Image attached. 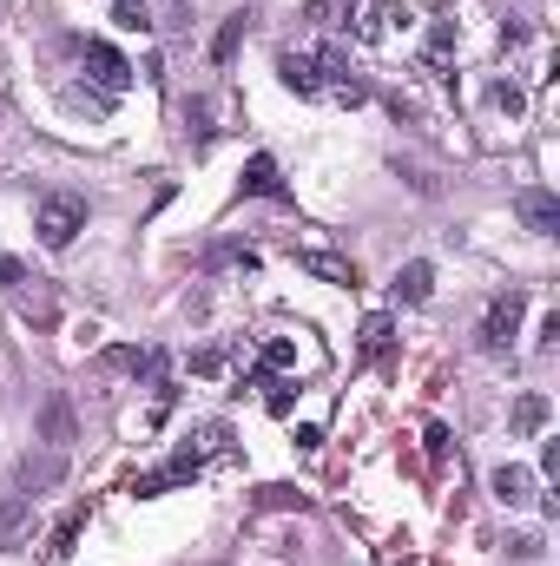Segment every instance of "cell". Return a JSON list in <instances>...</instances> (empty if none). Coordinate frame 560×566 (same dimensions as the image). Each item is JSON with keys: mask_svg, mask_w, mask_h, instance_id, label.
I'll use <instances>...</instances> for the list:
<instances>
[{"mask_svg": "<svg viewBox=\"0 0 560 566\" xmlns=\"http://www.w3.org/2000/svg\"><path fill=\"white\" fill-rule=\"evenodd\" d=\"M495 106H501V112H508V119H514V112L528 106V93H521V86H508V79H501V86H495Z\"/></svg>", "mask_w": 560, "mask_h": 566, "instance_id": "44dd1931", "label": "cell"}, {"mask_svg": "<svg viewBox=\"0 0 560 566\" xmlns=\"http://www.w3.org/2000/svg\"><path fill=\"white\" fill-rule=\"evenodd\" d=\"M244 198H290V185H284V172H277V158L271 152H257L251 165H244Z\"/></svg>", "mask_w": 560, "mask_h": 566, "instance_id": "52a82bcc", "label": "cell"}, {"mask_svg": "<svg viewBox=\"0 0 560 566\" xmlns=\"http://www.w3.org/2000/svg\"><path fill=\"white\" fill-rule=\"evenodd\" d=\"M40 441H47V448H66V441H73V402H66V395L47 402V415H40Z\"/></svg>", "mask_w": 560, "mask_h": 566, "instance_id": "7c38bea8", "label": "cell"}, {"mask_svg": "<svg viewBox=\"0 0 560 566\" xmlns=\"http://www.w3.org/2000/svg\"><path fill=\"white\" fill-rule=\"evenodd\" d=\"M112 20L126 33H152V7H145V0H112Z\"/></svg>", "mask_w": 560, "mask_h": 566, "instance_id": "2e32d148", "label": "cell"}, {"mask_svg": "<svg viewBox=\"0 0 560 566\" xmlns=\"http://www.w3.org/2000/svg\"><path fill=\"white\" fill-rule=\"evenodd\" d=\"M350 20V0H310V27H343Z\"/></svg>", "mask_w": 560, "mask_h": 566, "instance_id": "ac0fdd59", "label": "cell"}, {"mask_svg": "<svg viewBox=\"0 0 560 566\" xmlns=\"http://www.w3.org/2000/svg\"><path fill=\"white\" fill-rule=\"evenodd\" d=\"M33 231H40V244H47V251H66V244L86 231V198H73V191H53V198H40V211H33Z\"/></svg>", "mask_w": 560, "mask_h": 566, "instance_id": "6da1fadb", "label": "cell"}, {"mask_svg": "<svg viewBox=\"0 0 560 566\" xmlns=\"http://www.w3.org/2000/svg\"><path fill=\"white\" fill-rule=\"evenodd\" d=\"M422 441H429V461L448 455V428H442V422H429V435H422Z\"/></svg>", "mask_w": 560, "mask_h": 566, "instance_id": "cb8c5ba5", "label": "cell"}, {"mask_svg": "<svg viewBox=\"0 0 560 566\" xmlns=\"http://www.w3.org/2000/svg\"><path fill=\"white\" fill-rule=\"evenodd\" d=\"M514 218L528 224L534 237H560V198L547 185H521L514 191Z\"/></svg>", "mask_w": 560, "mask_h": 566, "instance_id": "3957f363", "label": "cell"}, {"mask_svg": "<svg viewBox=\"0 0 560 566\" xmlns=\"http://www.w3.org/2000/svg\"><path fill=\"white\" fill-rule=\"evenodd\" d=\"M60 481H66V448L27 455V461L14 468V494H27V501H33V494H47V488H60Z\"/></svg>", "mask_w": 560, "mask_h": 566, "instance_id": "277c9868", "label": "cell"}, {"mask_svg": "<svg viewBox=\"0 0 560 566\" xmlns=\"http://www.w3.org/2000/svg\"><path fill=\"white\" fill-rule=\"evenodd\" d=\"M521 316H528V297H521V290L495 297V303H488V316H481V349H488V356H508L514 336H521Z\"/></svg>", "mask_w": 560, "mask_h": 566, "instance_id": "7a4b0ae2", "label": "cell"}, {"mask_svg": "<svg viewBox=\"0 0 560 566\" xmlns=\"http://www.w3.org/2000/svg\"><path fill=\"white\" fill-rule=\"evenodd\" d=\"M429 290H435V270L429 264H402L396 270V303H429Z\"/></svg>", "mask_w": 560, "mask_h": 566, "instance_id": "4fadbf2b", "label": "cell"}, {"mask_svg": "<svg viewBox=\"0 0 560 566\" xmlns=\"http://www.w3.org/2000/svg\"><path fill=\"white\" fill-rule=\"evenodd\" d=\"M80 527H86V514H80V507H73V514H66L60 527H53V547H47L53 560H66V553H73V540H80Z\"/></svg>", "mask_w": 560, "mask_h": 566, "instance_id": "e0dca14e", "label": "cell"}, {"mask_svg": "<svg viewBox=\"0 0 560 566\" xmlns=\"http://www.w3.org/2000/svg\"><path fill=\"white\" fill-rule=\"evenodd\" d=\"M277 73H284V86L297 99H323V73H317L310 53H277Z\"/></svg>", "mask_w": 560, "mask_h": 566, "instance_id": "ba28073f", "label": "cell"}, {"mask_svg": "<svg viewBox=\"0 0 560 566\" xmlns=\"http://www.w3.org/2000/svg\"><path fill=\"white\" fill-rule=\"evenodd\" d=\"M257 507H304V494H297V488H264V494H257Z\"/></svg>", "mask_w": 560, "mask_h": 566, "instance_id": "603a6c76", "label": "cell"}, {"mask_svg": "<svg viewBox=\"0 0 560 566\" xmlns=\"http://www.w3.org/2000/svg\"><path fill=\"white\" fill-rule=\"evenodd\" d=\"M244 33H251V14H231V20H224V27H218V40H211V60H231V53H238L244 47Z\"/></svg>", "mask_w": 560, "mask_h": 566, "instance_id": "9a60e30c", "label": "cell"}, {"mask_svg": "<svg viewBox=\"0 0 560 566\" xmlns=\"http://www.w3.org/2000/svg\"><path fill=\"white\" fill-rule=\"evenodd\" d=\"M297 270H310V277H323V283H336V290H356V264L350 257H336V251H323V244H297Z\"/></svg>", "mask_w": 560, "mask_h": 566, "instance_id": "8992f818", "label": "cell"}, {"mask_svg": "<svg viewBox=\"0 0 560 566\" xmlns=\"http://www.w3.org/2000/svg\"><path fill=\"white\" fill-rule=\"evenodd\" d=\"M488 488H495L501 507H528V501H534V474L508 461V468H495V481H488Z\"/></svg>", "mask_w": 560, "mask_h": 566, "instance_id": "30bf717a", "label": "cell"}, {"mask_svg": "<svg viewBox=\"0 0 560 566\" xmlns=\"http://www.w3.org/2000/svg\"><path fill=\"white\" fill-rule=\"evenodd\" d=\"M547 415H554V402H547L541 389H528L521 402H514V428H521V435H541V428H547Z\"/></svg>", "mask_w": 560, "mask_h": 566, "instance_id": "5bb4252c", "label": "cell"}, {"mask_svg": "<svg viewBox=\"0 0 560 566\" xmlns=\"http://www.w3.org/2000/svg\"><path fill=\"white\" fill-rule=\"evenodd\" d=\"M27 514H33V501L27 494H0V553H14L20 547V534H27Z\"/></svg>", "mask_w": 560, "mask_h": 566, "instance_id": "9c48e42d", "label": "cell"}, {"mask_svg": "<svg viewBox=\"0 0 560 566\" xmlns=\"http://www.w3.org/2000/svg\"><path fill=\"white\" fill-rule=\"evenodd\" d=\"M290 362H297V349H290L284 336H271V343H264V369H290Z\"/></svg>", "mask_w": 560, "mask_h": 566, "instance_id": "ffe728a7", "label": "cell"}, {"mask_svg": "<svg viewBox=\"0 0 560 566\" xmlns=\"http://www.w3.org/2000/svg\"><path fill=\"white\" fill-rule=\"evenodd\" d=\"M80 60L93 66V79H99V86H106V99H119V93H126V86H132V66L119 60V53H112L106 40H80Z\"/></svg>", "mask_w": 560, "mask_h": 566, "instance_id": "5b68a950", "label": "cell"}, {"mask_svg": "<svg viewBox=\"0 0 560 566\" xmlns=\"http://www.w3.org/2000/svg\"><path fill=\"white\" fill-rule=\"evenodd\" d=\"M389 349H396V316H369V323H363V343H356V356H363V362H383Z\"/></svg>", "mask_w": 560, "mask_h": 566, "instance_id": "8fae6325", "label": "cell"}, {"mask_svg": "<svg viewBox=\"0 0 560 566\" xmlns=\"http://www.w3.org/2000/svg\"><path fill=\"white\" fill-rule=\"evenodd\" d=\"M192 376H224V349H198V356H192Z\"/></svg>", "mask_w": 560, "mask_h": 566, "instance_id": "7402d4cb", "label": "cell"}, {"mask_svg": "<svg viewBox=\"0 0 560 566\" xmlns=\"http://www.w3.org/2000/svg\"><path fill=\"white\" fill-rule=\"evenodd\" d=\"M448 40H455V27H448V20H442V27L429 33V60H442V53H448Z\"/></svg>", "mask_w": 560, "mask_h": 566, "instance_id": "d4e9b609", "label": "cell"}, {"mask_svg": "<svg viewBox=\"0 0 560 566\" xmlns=\"http://www.w3.org/2000/svg\"><path fill=\"white\" fill-rule=\"evenodd\" d=\"M106 362H112V369H132V376H145L159 356H152V349H106Z\"/></svg>", "mask_w": 560, "mask_h": 566, "instance_id": "d6986e66", "label": "cell"}]
</instances>
